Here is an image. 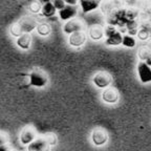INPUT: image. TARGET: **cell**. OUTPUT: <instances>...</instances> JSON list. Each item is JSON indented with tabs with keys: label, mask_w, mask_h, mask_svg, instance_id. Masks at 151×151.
Here are the masks:
<instances>
[{
	"label": "cell",
	"mask_w": 151,
	"mask_h": 151,
	"mask_svg": "<svg viewBox=\"0 0 151 151\" xmlns=\"http://www.w3.org/2000/svg\"><path fill=\"white\" fill-rule=\"evenodd\" d=\"M37 26L38 23L34 18H32V17H23L17 23L12 24V26L9 27V32H11L12 36L18 38L21 35H23V34H29L35 28H37Z\"/></svg>",
	"instance_id": "obj_1"
},
{
	"label": "cell",
	"mask_w": 151,
	"mask_h": 151,
	"mask_svg": "<svg viewBox=\"0 0 151 151\" xmlns=\"http://www.w3.org/2000/svg\"><path fill=\"white\" fill-rule=\"evenodd\" d=\"M28 77H29V85L34 87L42 88L46 86V84L48 83L46 73L41 69H34Z\"/></svg>",
	"instance_id": "obj_2"
},
{
	"label": "cell",
	"mask_w": 151,
	"mask_h": 151,
	"mask_svg": "<svg viewBox=\"0 0 151 151\" xmlns=\"http://www.w3.org/2000/svg\"><path fill=\"white\" fill-rule=\"evenodd\" d=\"M105 36H106V44L110 46H116L122 44L123 36L114 26H107L105 28Z\"/></svg>",
	"instance_id": "obj_3"
},
{
	"label": "cell",
	"mask_w": 151,
	"mask_h": 151,
	"mask_svg": "<svg viewBox=\"0 0 151 151\" xmlns=\"http://www.w3.org/2000/svg\"><path fill=\"white\" fill-rule=\"evenodd\" d=\"M92 83L100 89H106L112 83V77L107 71H99L93 76Z\"/></svg>",
	"instance_id": "obj_4"
},
{
	"label": "cell",
	"mask_w": 151,
	"mask_h": 151,
	"mask_svg": "<svg viewBox=\"0 0 151 151\" xmlns=\"http://www.w3.org/2000/svg\"><path fill=\"white\" fill-rule=\"evenodd\" d=\"M137 76L142 83H150L151 82V66L144 61H139L137 67Z\"/></svg>",
	"instance_id": "obj_5"
},
{
	"label": "cell",
	"mask_w": 151,
	"mask_h": 151,
	"mask_svg": "<svg viewBox=\"0 0 151 151\" xmlns=\"http://www.w3.org/2000/svg\"><path fill=\"white\" fill-rule=\"evenodd\" d=\"M91 141L96 146H104L108 142V134L104 129L97 128L91 133Z\"/></svg>",
	"instance_id": "obj_6"
},
{
	"label": "cell",
	"mask_w": 151,
	"mask_h": 151,
	"mask_svg": "<svg viewBox=\"0 0 151 151\" xmlns=\"http://www.w3.org/2000/svg\"><path fill=\"white\" fill-rule=\"evenodd\" d=\"M120 99L119 91L113 87H108L102 92V100L107 104H116Z\"/></svg>",
	"instance_id": "obj_7"
},
{
	"label": "cell",
	"mask_w": 151,
	"mask_h": 151,
	"mask_svg": "<svg viewBox=\"0 0 151 151\" xmlns=\"http://www.w3.org/2000/svg\"><path fill=\"white\" fill-rule=\"evenodd\" d=\"M84 29V24L79 20L73 19L70 21H67L63 26V32L66 35H71L77 32H82Z\"/></svg>",
	"instance_id": "obj_8"
},
{
	"label": "cell",
	"mask_w": 151,
	"mask_h": 151,
	"mask_svg": "<svg viewBox=\"0 0 151 151\" xmlns=\"http://www.w3.org/2000/svg\"><path fill=\"white\" fill-rule=\"evenodd\" d=\"M50 147L44 137H37L27 146V151H50Z\"/></svg>",
	"instance_id": "obj_9"
},
{
	"label": "cell",
	"mask_w": 151,
	"mask_h": 151,
	"mask_svg": "<svg viewBox=\"0 0 151 151\" xmlns=\"http://www.w3.org/2000/svg\"><path fill=\"white\" fill-rule=\"evenodd\" d=\"M86 42V34L84 32H77L68 37V43L73 47H81Z\"/></svg>",
	"instance_id": "obj_10"
},
{
	"label": "cell",
	"mask_w": 151,
	"mask_h": 151,
	"mask_svg": "<svg viewBox=\"0 0 151 151\" xmlns=\"http://www.w3.org/2000/svg\"><path fill=\"white\" fill-rule=\"evenodd\" d=\"M78 14V9L76 5H66L63 9L59 11V17L63 21H70Z\"/></svg>",
	"instance_id": "obj_11"
},
{
	"label": "cell",
	"mask_w": 151,
	"mask_h": 151,
	"mask_svg": "<svg viewBox=\"0 0 151 151\" xmlns=\"http://www.w3.org/2000/svg\"><path fill=\"white\" fill-rule=\"evenodd\" d=\"M36 139H37V137H36L35 130L31 127L24 128L21 131V133H20V142H21L22 145L28 146V145L32 144Z\"/></svg>",
	"instance_id": "obj_12"
},
{
	"label": "cell",
	"mask_w": 151,
	"mask_h": 151,
	"mask_svg": "<svg viewBox=\"0 0 151 151\" xmlns=\"http://www.w3.org/2000/svg\"><path fill=\"white\" fill-rule=\"evenodd\" d=\"M102 0H79L80 6L83 13H90L97 9L101 4Z\"/></svg>",
	"instance_id": "obj_13"
},
{
	"label": "cell",
	"mask_w": 151,
	"mask_h": 151,
	"mask_svg": "<svg viewBox=\"0 0 151 151\" xmlns=\"http://www.w3.org/2000/svg\"><path fill=\"white\" fill-rule=\"evenodd\" d=\"M16 44L19 48H21L23 50H29V47L32 45V37L29 34H23L20 37L17 38Z\"/></svg>",
	"instance_id": "obj_14"
},
{
	"label": "cell",
	"mask_w": 151,
	"mask_h": 151,
	"mask_svg": "<svg viewBox=\"0 0 151 151\" xmlns=\"http://www.w3.org/2000/svg\"><path fill=\"white\" fill-rule=\"evenodd\" d=\"M57 12V9L55 7L52 2H47L45 4H42V9H41V15L44 17H52L55 16Z\"/></svg>",
	"instance_id": "obj_15"
},
{
	"label": "cell",
	"mask_w": 151,
	"mask_h": 151,
	"mask_svg": "<svg viewBox=\"0 0 151 151\" xmlns=\"http://www.w3.org/2000/svg\"><path fill=\"white\" fill-rule=\"evenodd\" d=\"M139 57L141 61L146 62L151 66V50L148 47H139Z\"/></svg>",
	"instance_id": "obj_16"
},
{
	"label": "cell",
	"mask_w": 151,
	"mask_h": 151,
	"mask_svg": "<svg viewBox=\"0 0 151 151\" xmlns=\"http://www.w3.org/2000/svg\"><path fill=\"white\" fill-rule=\"evenodd\" d=\"M103 36H105V32L99 26H93L89 29V37L92 40H101Z\"/></svg>",
	"instance_id": "obj_17"
},
{
	"label": "cell",
	"mask_w": 151,
	"mask_h": 151,
	"mask_svg": "<svg viewBox=\"0 0 151 151\" xmlns=\"http://www.w3.org/2000/svg\"><path fill=\"white\" fill-rule=\"evenodd\" d=\"M36 29H37L38 34H39L40 36H42V37H46V36L50 35V32H52V28H50V26L47 23L38 24V26H37Z\"/></svg>",
	"instance_id": "obj_18"
},
{
	"label": "cell",
	"mask_w": 151,
	"mask_h": 151,
	"mask_svg": "<svg viewBox=\"0 0 151 151\" xmlns=\"http://www.w3.org/2000/svg\"><path fill=\"white\" fill-rule=\"evenodd\" d=\"M135 44H137V41H135V39L132 36L130 35L123 36L122 45H124L125 47H128V48H132V47L135 46Z\"/></svg>",
	"instance_id": "obj_19"
},
{
	"label": "cell",
	"mask_w": 151,
	"mask_h": 151,
	"mask_svg": "<svg viewBox=\"0 0 151 151\" xmlns=\"http://www.w3.org/2000/svg\"><path fill=\"white\" fill-rule=\"evenodd\" d=\"M43 137H44L45 141H46L50 146H55V145L57 144V141H58V139H57V137L54 133H46Z\"/></svg>",
	"instance_id": "obj_20"
},
{
	"label": "cell",
	"mask_w": 151,
	"mask_h": 151,
	"mask_svg": "<svg viewBox=\"0 0 151 151\" xmlns=\"http://www.w3.org/2000/svg\"><path fill=\"white\" fill-rule=\"evenodd\" d=\"M41 9H42V6H41V3L40 2H36V1H34V2L31 3V5H29V11L33 13H39L41 12Z\"/></svg>",
	"instance_id": "obj_21"
},
{
	"label": "cell",
	"mask_w": 151,
	"mask_h": 151,
	"mask_svg": "<svg viewBox=\"0 0 151 151\" xmlns=\"http://www.w3.org/2000/svg\"><path fill=\"white\" fill-rule=\"evenodd\" d=\"M52 3H54V5L57 9V11H61V9H63L64 7L66 6V3H65L64 0H54Z\"/></svg>",
	"instance_id": "obj_22"
},
{
	"label": "cell",
	"mask_w": 151,
	"mask_h": 151,
	"mask_svg": "<svg viewBox=\"0 0 151 151\" xmlns=\"http://www.w3.org/2000/svg\"><path fill=\"white\" fill-rule=\"evenodd\" d=\"M66 3V5H76L77 2H78V0H64Z\"/></svg>",
	"instance_id": "obj_23"
},
{
	"label": "cell",
	"mask_w": 151,
	"mask_h": 151,
	"mask_svg": "<svg viewBox=\"0 0 151 151\" xmlns=\"http://www.w3.org/2000/svg\"><path fill=\"white\" fill-rule=\"evenodd\" d=\"M0 151H9V146H6L5 144H2L0 146Z\"/></svg>",
	"instance_id": "obj_24"
}]
</instances>
